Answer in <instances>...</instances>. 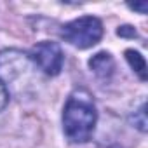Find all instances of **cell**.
<instances>
[{
    "instance_id": "cell-7",
    "label": "cell",
    "mask_w": 148,
    "mask_h": 148,
    "mask_svg": "<svg viewBox=\"0 0 148 148\" xmlns=\"http://www.w3.org/2000/svg\"><path fill=\"white\" fill-rule=\"evenodd\" d=\"M132 120H134V125H136L139 131H143V132L146 131V106H145V103H141L139 110L134 112Z\"/></svg>"
},
{
    "instance_id": "cell-8",
    "label": "cell",
    "mask_w": 148,
    "mask_h": 148,
    "mask_svg": "<svg viewBox=\"0 0 148 148\" xmlns=\"http://www.w3.org/2000/svg\"><path fill=\"white\" fill-rule=\"evenodd\" d=\"M7 103H9V91H7V87L4 86V82L0 80V112L7 106Z\"/></svg>"
},
{
    "instance_id": "cell-5",
    "label": "cell",
    "mask_w": 148,
    "mask_h": 148,
    "mask_svg": "<svg viewBox=\"0 0 148 148\" xmlns=\"http://www.w3.org/2000/svg\"><path fill=\"white\" fill-rule=\"evenodd\" d=\"M89 68L99 79H110L115 70V61L110 52H98L89 59Z\"/></svg>"
},
{
    "instance_id": "cell-9",
    "label": "cell",
    "mask_w": 148,
    "mask_h": 148,
    "mask_svg": "<svg viewBox=\"0 0 148 148\" xmlns=\"http://www.w3.org/2000/svg\"><path fill=\"white\" fill-rule=\"evenodd\" d=\"M117 35H119V37H131V38L138 37V33H136V30H134L132 26H120V28L117 30Z\"/></svg>"
},
{
    "instance_id": "cell-1",
    "label": "cell",
    "mask_w": 148,
    "mask_h": 148,
    "mask_svg": "<svg viewBox=\"0 0 148 148\" xmlns=\"http://www.w3.org/2000/svg\"><path fill=\"white\" fill-rule=\"evenodd\" d=\"M98 112L92 96L86 89H75L63 110V131L71 143H86L96 127Z\"/></svg>"
},
{
    "instance_id": "cell-3",
    "label": "cell",
    "mask_w": 148,
    "mask_h": 148,
    "mask_svg": "<svg viewBox=\"0 0 148 148\" xmlns=\"http://www.w3.org/2000/svg\"><path fill=\"white\" fill-rule=\"evenodd\" d=\"M63 38L77 49H89L96 45L103 37V25L94 16H82L64 25L61 32Z\"/></svg>"
},
{
    "instance_id": "cell-2",
    "label": "cell",
    "mask_w": 148,
    "mask_h": 148,
    "mask_svg": "<svg viewBox=\"0 0 148 148\" xmlns=\"http://www.w3.org/2000/svg\"><path fill=\"white\" fill-rule=\"evenodd\" d=\"M33 63L32 58L18 49H5L0 52V80L7 87H21L32 75Z\"/></svg>"
},
{
    "instance_id": "cell-4",
    "label": "cell",
    "mask_w": 148,
    "mask_h": 148,
    "mask_svg": "<svg viewBox=\"0 0 148 148\" xmlns=\"http://www.w3.org/2000/svg\"><path fill=\"white\" fill-rule=\"evenodd\" d=\"M32 61L47 75L54 77L63 70L64 54L56 42H40L32 51Z\"/></svg>"
},
{
    "instance_id": "cell-10",
    "label": "cell",
    "mask_w": 148,
    "mask_h": 148,
    "mask_svg": "<svg viewBox=\"0 0 148 148\" xmlns=\"http://www.w3.org/2000/svg\"><path fill=\"white\" fill-rule=\"evenodd\" d=\"M132 11H139L141 14H145L146 11H148V2H141V4H131L129 5Z\"/></svg>"
},
{
    "instance_id": "cell-6",
    "label": "cell",
    "mask_w": 148,
    "mask_h": 148,
    "mask_svg": "<svg viewBox=\"0 0 148 148\" xmlns=\"http://www.w3.org/2000/svg\"><path fill=\"white\" fill-rule=\"evenodd\" d=\"M124 54H125V59H127L129 66L139 75V79L146 80V61H145V58L134 49H127Z\"/></svg>"
}]
</instances>
